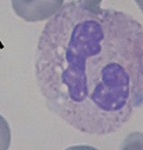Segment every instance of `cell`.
<instances>
[{"mask_svg":"<svg viewBox=\"0 0 143 150\" xmlns=\"http://www.w3.org/2000/svg\"><path fill=\"white\" fill-rule=\"evenodd\" d=\"M16 15L26 22L47 20L59 11L63 0H11Z\"/></svg>","mask_w":143,"mask_h":150,"instance_id":"7a4b0ae2","label":"cell"},{"mask_svg":"<svg viewBox=\"0 0 143 150\" xmlns=\"http://www.w3.org/2000/svg\"><path fill=\"white\" fill-rule=\"evenodd\" d=\"M101 2H102V0H83L82 1L83 5L88 9L93 12H98L101 9L100 8Z\"/></svg>","mask_w":143,"mask_h":150,"instance_id":"277c9868","label":"cell"},{"mask_svg":"<svg viewBox=\"0 0 143 150\" xmlns=\"http://www.w3.org/2000/svg\"><path fill=\"white\" fill-rule=\"evenodd\" d=\"M11 144V130L6 120L0 115V150H6Z\"/></svg>","mask_w":143,"mask_h":150,"instance_id":"3957f363","label":"cell"},{"mask_svg":"<svg viewBox=\"0 0 143 150\" xmlns=\"http://www.w3.org/2000/svg\"><path fill=\"white\" fill-rule=\"evenodd\" d=\"M134 1L138 5L139 8L141 10V12L143 13V0H134Z\"/></svg>","mask_w":143,"mask_h":150,"instance_id":"5b68a950","label":"cell"},{"mask_svg":"<svg viewBox=\"0 0 143 150\" xmlns=\"http://www.w3.org/2000/svg\"><path fill=\"white\" fill-rule=\"evenodd\" d=\"M35 73L47 106L67 124L114 133L143 103V27L128 13L69 2L45 26Z\"/></svg>","mask_w":143,"mask_h":150,"instance_id":"6da1fadb","label":"cell"}]
</instances>
